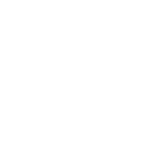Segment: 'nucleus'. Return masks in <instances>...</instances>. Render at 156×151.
<instances>
[]
</instances>
